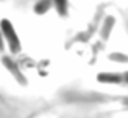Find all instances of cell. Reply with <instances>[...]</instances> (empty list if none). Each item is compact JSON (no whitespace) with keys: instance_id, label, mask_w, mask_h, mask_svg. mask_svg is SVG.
Masks as SVG:
<instances>
[{"instance_id":"7a4b0ae2","label":"cell","mask_w":128,"mask_h":118,"mask_svg":"<svg viewBox=\"0 0 128 118\" xmlns=\"http://www.w3.org/2000/svg\"><path fill=\"white\" fill-rule=\"evenodd\" d=\"M120 76H110V74H98L100 82H120Z\"/></svg>"},{"instance_id":"6da1fadb","label":"cell","mask_w":128,"mask_h":118,"mask_svg":"<svg viewBox=\"0 0 128 118\" xmlns=\"http://www.w3.org/2000/svg\"><path fill=\"white\" fill-rule=\"evenodd\" d=\"M0 31H2V34H4V39L7 41L8 48H10L12 53H18L20 49H22V44H20V39H18V34H16L15 28H13V25H12L10 20H2L0 21Z\"/></svg>"},{"instance_id":"3957f363","label":"cell","mask_w":128,"mask_h":118,"mask_svg":"<svg viewBox=\"0 0 128 118\" xmlns=\"http://www.w3.org/2000/svg\"><path fill=\"white\" fill-rule=\"evenodd\" d=\"M4 48H5V44H4V34H2V31H0V53L4 51Z\"/></svg>"}]
</instances>
